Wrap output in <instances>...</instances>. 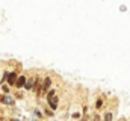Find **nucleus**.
I'll return each instance as SVG.
<instances>
[{
    "mask_svg": "<svg viewBox=\"0 0 130 121\" xmlns=\"http://www.w3.org/2000/svg\"><path fill=\"white\" fill-rule=\"evenodd\" d=\"M47 102H48V106H50L53 111L58 108V95H56L55 91H50V92L47 94Z\"/></svg>",
    "mask_w": 130,
    "mask_h": 121,
    "instance_id": "1",
    "label": "nucleus"
},
{
    "mask_svg": "<svg viewBox=\"0 0 130 121\" xmlns=\"http://www.w3.org/2000/svg\"><path fill=\"white\" fill-rule=\"evenodd\" d=\"M0 102L2 103H6V105H12L14 103V99L11 95H0Z\"/></svg>",
    "mask_w": 130,
    "mask_h": 121,
    "instance_id": "2",
    "label": "nucleus"
},
{
    "mask_svg": "<svg viewBox=\"0 0 130 121\" xmlns=\"http://www.w3.org/2000/svg\"><path fill=\"white\" fill-rule=\"evenodd\" d=\"M8 83H9V85H15V83H17V73L12 71V73L8 76Z\"/></svg>",
    "mask_w": 130,
    "mask_h": 121,
    "instance_id": "3",
    "label": "nucleus"
},
{
    "mask_svg": "<svg viewBox=\"0 0 130 121\" xmlns=\"http://www.w3.org/2000/svg\"><path fill=\"white\" fill-rule=\"evenodd\" d=\"M17 88H21V86H26V79L24 77H18L17 79V83H15Z\"/></svg>",
    "mask_w": 130,
    "mask_h": 121,
    "instance_id": "4",
    "label": "nucleus"
},
{
    "mask_svg": "<svg viewBox=\"0 0 130 121\" xmlns=\"http://www.w3.org/2000/svg\"><path fill=\"white\" fill-rule=\"evenodd\" d=\"M50 85H51V80L47 77V79H44V83H42V86H44V91H47V88H50Z\"/></svg>",
    "mask_w": 130,
    "mask_h": 121,
    "instance_id": "5",
    "label": "nucleus"
},
{
    "mask_svg": "<svg viewBox=\"0 0 130 121\" xmlns=\"http://www.w3.org/2000/svg\"><path fill=\"white\" fill-rule=\"evenodd\" d=\"M105 121H112V114H111V112H108V114L105 115Z\"/></svg>",
    "mask_w": 130,
    "mask_h": 121,
    "instance_id": "6",
    "label": "nucleus"
},
{
    "mask_svg": "<svg viewBox=\"0 0 130 121\" xmlns=\"http://www.w3.org/2000/svg\"><path fill=\"white\" fill-rule=\"evenodd\" d=\"M32 86H33V80H29V82L26 83V88H27V89H30Z\"/></svg>",
    "mask_w": 130,
    "mask_h": 121,
    "instance_id": "7",
    "label": "nucleus"
},
{
    "mask_svg": "<svg viewBox=\"0 0 130 121\" xmlns=\"http://www.w3.org/2000/svg\"><path fill=\"white\" fill-rule=\"evenodd\" d=\"M94 121H100V117H97V115H95V117H94Z\"/></svg>",
    "mask_w": 130,
    "mask_h": 121,
    "instance_id": "8",
    "label": "nucleus"
},
{
    "mask_svg": "<svg viewBox=\"0 0 130 121\" xmlns=\"http://www.w3.org/2000/svg\"><path fill=\"white\" fill-rule=\"evenodd\" d=\"M0 121H5V118H0Z\"/></svg>",
    "mask_w": 130,
    "mask_h": 121,
    "instance_id": "9",
    "label": "nucleus"
},
{
    "mask_svg": "<svg viewBox=\"0 0 130 121\" xmlns=\"http://www.w3.org/2000/svg\"><path fill=\"white\" fill-rule=\"evenodd\" d=\"M11 121H18V120H11Z\"/></svg>",
    "mask_w": 130,
    "mask_h": 121,
    "instance_id": "10",
    "label": "nucleus"
},
{
    "mask_svg": "<svg viewBox=\"0 0 130 121\" xmlns=\"http://www.w3.org/2000/svg\"><path fill=\"white\" fill-rule=\"evenodd\" d=\"M121 121H124V120H121Z\"/></svg>",
    "mask_w": 130,
    "mask_h": 121,
    "instance_id": "11",
    "label": "nucleus"
}]
</instances>
